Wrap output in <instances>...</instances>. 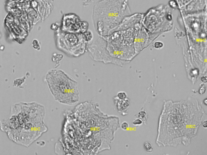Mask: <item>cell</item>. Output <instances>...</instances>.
<instances>
[{
  "instance_id": "obj_1",
  "label": "cell",
  "mask_w": 207,
  "mask_h": 155,
  "mask_svg": "<svg viewBox=\"0 0 207 155\" xmlns=\"http://www.w3.org/2000/svg\"><path fill=\"white\" fill-rule=\"evenodd\" d=\"M60 144L65 154L95 155L111 149L118 119L86 101L64 113Z\"/></svg>"
},
{
  "instance_id": "obj_2",
  "label": "cell",
  "mask_w": 207,
  "mask_h": 155,
  "mask_svg": "<svg viewBox=\"0 0 207 155\" xmlns=\"http://www.w3.org/2000/svg\"><path fill=\"white\" fill-rule=\"evenodd\" d=\"M44 105L36 103L13 105L9 118L0 122V129L17 144L29 146L48 131Z\"/></svg>"
},
{
  "instance_id": "obj_3",
  "label": "cell",
  "mask_w": 207,
  "mask_h": 155,
  "mask_svg": "<svg viewBox=\"0 0 207 155\" xmlns=\"http://www.w3.org/2000/svg\"><path fill=\"white\" fill-rule=\"evenodd\" d=\"M131 14L127 0H99L92 9L94 29L99 36H107Z\"/></svg>"
},
{
  "instance_id": "obj_4",
  "label": "cell",
  "mask_w": 207,
  "mask_h": 155,
  "mask_svg": "<svg viewBox=\"0 0 207 155\" xmlns=\"http://www.w3.org/2000/svg\"><path fill=\"white\" fill-rule=\"evenodd\" d=\"M45 80L55 101L73 106L79 102L78 82L61 70L53 69L46 73Z\"/></svg>"
},
{
  "instance_id": "obj_5",
  "label": "cell",
  "mask_w": 207,
  "mask_h": 155,
  "mask_svg": "<svg viewBox=\"0 0 207 155\" xmlns=\"http://www.w3.org/2000/svg\"><path fill=\"white\" fill-rule=\"evenodd\" d=\"M142 25L148 34V46L165 32L173 27V14L168 5H159L143 14Z\"/></svg>"
},
{
  "instance_id": "obj_6",
  "label": "cell",
  "mask_w": 207,
  "mask_h": 155,
  "mask_svg": "<svg viewBox=\"0 0 207 155\" xmlns=\"http://www.w3.org/2000/svg\"><path fill=\"white\" fill-rule=\"evenodd\" d=\"M136 34L134 27L115 31L105 36L106 49L113 58L130 62L136 56L134 42Z\"/></svg>"
},
{
  "instance_id": "obj_7",
  "label": "cell",
  "mask_w": 207,
  "mask_h": 155,
  "mask_svg": "<svg viewBox=\"0 0 207 155\" xmlns=\"http://www.w3.org/2000/svg\"><path fill=\"white\" fill-rule=\"evenodd\" d=\"M55 37L57 48L69 56L77 58L87 51L88 44L81 33L64 32L59 28L55 31Z\"/></svg>"
},
{
  "instance_id": "obj_8",
  "label": "cell",
  "mask_w": 207,
  "mask_h": 155,
  "mask_svg": "<svg viewBox=\"0 0 207 155\" xmlns=\"http://www.w3.org/2000/svg\"><path fill=\"white\" fill-rule=\"evenodd\" d=\"M87 51L94 61L103 62L105 64H113L123 66L129 62L118 60L110 55L106 49V41L102 36H99L94 41L88 44Z\"/></svg>"
},
{
  "instance_id": "obj_9",
  "label": "cell",
  "mask_w": 207,
  "mask_h": 155,
  "mask_svg": "<svg viewBox=\"0 0 207 155\" xmlns=\"http://www.w3.org/2000/svg\"><path fill=\"white\" fill-rule=\"evenodd\" d=\"M89 23L82 21L80 18L74 13H68L63 16L60 30L66 32L83 33L88 31Z\"/></svg>"
},
{
  "instance_id": "obj_10",
  "label": "cell",
  "mask_w": 207,
  "mask_h": 155,
  "mask_svg": "<svg viewBox=\"0 0 207 155\" xmlns=\"http://www.w3.org/2000/svg\"><path fill=\"white\" fill-rule=\"evenodd\" d=\"M136 30L134 46L136 54L137 55L140 52L148 47V33L143 26L142 23H137L134 26Z\"/></svg>"
},
{
  "instance_id": "obj_11",
  "label": "cell",
  "mask_w": 207,
  "mask_h": 155,
  "mask_svg": "<svg viewBox=\"0 0 207 155\" xmlns=\"http://www.w3.org/2000/svg\"><path fill=\"white\" fill-rule=\"evenodd\" d=\"M143 16V14L141 13H136L133 15L131 14L127 16L123 19L120 24L114 30L113 32L134 28V26L137 23H142Z\"/></svg>"
},
{
  "instance_id": "obj_12",
  "label": "cell",
  "mask_w": 207,
  "mask_h": 155,
  "mask_svg": "<svg viewBox=\"0 0 207 155\" xmlns=\"http://www.w3.org/2000/svg\"><path fill=\"white\" fill-rule=\"evenodd\" d=\"M113 100L116 108L119 112H123L129 106V101L126 99L125 100H119L117 98V97H115L113 98Z\"/></svg>"
},
{
  "instance_id": "obj_13",
  "label": "cell",
  "mask_w": 207,
  "mask_h": 155,
  "mask_svg": "<svg viewBox=\"0 0 207 155\" xmlns=\"http://www.w3.org/2000/svg\"><path fill=\"white\" fill-rule=\"evenodd\" d=\"M83 37L85 41L89 44L92 41L94 38L93 33L90 30H88L86 32L83 33Z\"/></svg>"
},
{
  "instance_id": "obj_14",
  "label": "cell",
  "mask_w": 207,
  "mask_h": 155,
  "mask_svg": "<svg viewBox=\"0 0 207 155\" xmlns=\"http://www.w3.org/2000/svg\"><path fill=\"white\" fill-rule=\"evenodd\" d=\"M63 58V56L62 55L55 53L53 55L52 60L54 62H56V65H57L56 67H57V65H58V64L59 65H59V62L62 60Z\"/></svg>"
},
{
  "instance_id": "obj_15",
  "label": "cell",
  "mask_w": 207,
  "mask_h": 155,
  "mask_svg": "<svg viewBox=\"0 0 207 155\" xmlns=\"http://www.w3.org/2000/svg\"><path fill=\"white\" fill-rule=\"evenodd\" d=\"M144 147L146 151L149 153H152L153 151V148L151 145L148 142H145L144 144Z\"/></svg>"
},
{
  "instance_id": "obj_16",
  "label": "cell",
  "mask_w": 207,
  "mask_h": 155,
  "mask_svg": "<svg viewBox=\"0 0 207 155\" xmlns=\"http://www.w3.org/2000/svg\"><path fill=\"white\" fill-rule=\"evenodd\" d=\"M116 97L119 100H125L127 98V95L126 92L121 91L117 94Z\"/></svg>"
},
{
  "instance_id": "obj_17",
  "label": "cell",
  "mask_w": 207,
  "mask_h": 155,
  "mask_svg": "<svg viewBox=\"0 0 207 155\" xmlns=\"http://www.w3.org/2000/svg\"><path fill=\"white\" fill-rule=\"evenodd\" d=\"M60 24H59V23H52L51 24V29L54 31H56L58 29L60 28Z\"/></svg>"
},
{
  "instance_id": "obj_18",
  "label": "cell",
  "mask_w": 207,
  "mask_h": 155,
  "mask_svg": "<svg viewBox=\"0 0 207 155\" xmlns=\"http://www.w3.org/2000/svg\"><path fill=\"white\" fill-rule=\"evenodd\" d=\"M142 124V120L140 119H135L133 121V124L135 126H139L141 125Z\"/></svg>"
},
{
  "instance_id": "obj_19",
  "label": "cell",
  "mask_w": 207,
  "mask_h": 155,
  "mask_svg": "<svg viewBox=\"0 0 207 155\" xmlns=\"http://www.w3.org/2000/svg\"><path fill=\"white\" fill-rule=\"evenodd\" d=\"M33 46L35 49H37V50L38 49H40L39 44V42L36 40H34L33 41Z\"/></svg>"
},
{
  "instance_id": "obj_20",
  "label": "cell",
  "mask_w": 207,
  "mask_h": 155,
  "mask_svg": "<svg viewBox=\"0 0 207 155\" xmlns=\"http://www.w3.org/2000/svg\"><path fill=\"white\" fill-rule=\"evenodd\" d=\"M129 124L128 122H123L122 123L121 127L123 130H126L129 127Z\"/></svg>"
},
{
  "instance_id": "obj_21",
  "label": "cell",
  "mask_w": 207,
  "mask_h": 155,
  "mask_svg": "<svg viewBox=\"0 0 207 155\" xmlns=\"http://www.w3.org/2000/svg\"><path fill=\"white\" fill-rule=\"evenodd\" d=\"M154 45H155V48H162L163 46V43H161V42H157L156 43H155Z\"/></svg>"
},
{
  "instance_id": "obj_22",
  "label": "cell",
  "mask_w": 207,
  "mask_h": 155,
  "mask_svg": "<svg viewBox=\"0 0 207 155\" xmlns=\"http://www.w3.org/2000/svg\"><path fill=\"white\" fill-rule=\"evenodd\" d=\"M146 113L144 111H141L138 113V117L141 119H144L145 118Z\"/></svg>"
},
{
  "instance_id": "obj_23",
  "label": "cell",
  "mask_w": 207,
  "mask_h": 155,
  "mask_svg": "<svg viewBox=\"0 0 207 155\" xmlns=\"http://www.w3.org/2000/svg\"><path fill=\"white\" fill-rule=\"evenodd\" d=\"M206 91V87L203 86V87H201L199 89V92L200 94H203L205 93Z\"/></svg>"
},
{
  "instance_id": "obj_24",
  "label": "cell",
  "mask_w": 207,
  "mask_h": 155,
  "mask_svg": "<svg viewBox=\"0 0 207 155\" xmlns=\"http://www.w3.org/2000/svg\"><path fill=\"white\" fill-rule=\"evenodd\" d=\"M201 80L202 82L204 83L207 82V77L206 76H203L201 78Z\"/></svg>"
},
{
  "instance_id": "obj_25",
  "label": "cell",
  "mask_w": 207,
  "mask_h": 155,
  "mask_svg": "<svg viewBox=\"0 0 207 155\" xmlns=\"http://www.w3.org/2000/svg\"><path fill=\"white\" fill-rule=\"evenodd\" d=\"M207 126V121L206 120L204 122L203 124V126L204 128H206Z\"/></svg>"
},
{
  "instance_id": "obj_26",
  "label": "cell",
  "mask_w": 207,
  "mask_h": 155,
  "mask_svg": "<svg viewBox=\"0 0 207 155\" xmlns=\"http://www.w3.org/2000/svg\"><path fill=\"white\" fill-rule=\"evenodd\" d=\"M47 1L49 2V3H51V4L53 5L54 3V0H47Z\"/></svg>"
},
{
  "instance_id": "obj_27",
  "label": "cell",
  "mask_w": 207,
  "mask_h": 155,
  "mask_svg": "<svg viewBox=\"0 0 207 155\" xmlns=\"http://www.w3.org/2000/svg\"><path fill=\"white\" fill-rule=\"evenodd\" d=\"M204 103L206 105H207V99H206L205 100H204Z\"/></svg>"
},
{
  "instance_id": "obj_28",
  "label": "cell",
  "mask_w": 207,
  "mask_h": 155,
  "mask_svg": "<svg viewBox=\"0 0 207 155\" xmlns=\"http://www.w3.org/2000/svg\"></svg>"
}]
</instances>
